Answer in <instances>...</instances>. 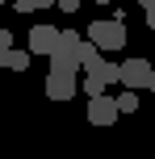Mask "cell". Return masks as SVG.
Masks as SVG:
<instances>
[{
    "label": "cell",
    "instance_id": "obj_1",
    "mask_svg": "<svg viewBox=\"0 0 155 159\" xmlns=\"http://www.w3.org/2000/svg\"><path fill=\"white\" fill-rule=\"evenodd\" d=\"M88 42L101 50V55H117L126 46V25L117 17H105V21H92L88 25Z\"/></svg>",
    "mask_w": 155,
    "mask_h": 159
},
{
    "label": "cell",
    "instance_id": "obj_2",
    "mask_svg": "<svg viewBox=\"0 0 155 159\" xmlns=\"http://www.w3.org/2000/svg\"><path fill=\"white\" fill-rule=\"evenodd\" d=\"M84 71H88V80H80V88L88 96H97V92H105L109 84H117V63H105V55H101L97 63H88Z\"/></svg>",
    "mask_w": 155,
    "mask_h": 159
},
{
    "label": "cell",
    "instance_id": "obj_3",
    "mask_svg": "<svg viewBox=\"0 0 155 159\" xmlns=\"http://www.w3.org/2000/svg\"><path fill=\"white\" fill-rule=\"evenodd\" d=\"M155 71V67L147 63V59H126V63H117V84H126L130 92H139V88H147V75Z\"/></svg>",
    "mask_w": 155,
    "mask_h": 159
},
{
    "label": "cell",
    "instance_id": "obj_4",
    "mask_svg": "<svg viewBox=\"0 0 155 159\" xmlns=\"http://www.w3.org/2000/svg\"><path fill=\"white\" fill-rule=\"evenodd\" d=\"M80 92V80L67 75V71H46V101H71V96Z\"/></svg>",
    "mask_w": 155,
    "mask_h": 159
},
{
    "label": "cell",
    "instance_id": "obj_5",
    "mask_svg": "<svg viewBox=\"0 0 155 159\" xmlns=\"http://www.w3.org/2000/svg\"><path fill=\"white\" fill-rule=\"evenodd\" d=\"M117 117H122V113H117L113 96H105V92L88 96V121H92V126H113Z\"/></svg>",
    "mask_w": 155,
    "mask_h": 159
},
{
    "label": "cell",
    "instance_id": "obj_6",
    "mask_svg": "<svg viewBox=\"0 0 155 159\" xmlns=\"http://www.w3.org/2000/svg\"><path fill=\"white\" fill-rule=\"evenodd\" d=\"M55 42H59V30L55 25H34L30 30V55H50V50H55Z\"/></svg>",
    "mask_w": 155,
    "mask_h": 159
},
{
    "label": "cell",
    "instance_id": "obj_7",
    "mask_svg": "<svg viewBox=\"0 0 155 159\" xmlns=\"http://www.w3.org/2000/svg\"><path fill=\"white\" fill-rule=\"evenodd\" d=\"M30 50H21V46H4L0 50V67H8V71H30Z\"/></svg>",
    "mask_w": 155,
    "mask_h": 159
},
{
    "label": "cell",
    "instance_id": "obj_8",
    "mask_svg": "<svg viewBox=\"0 0 155 159\" xmlns=\"http://www.w3.org/2000/svg\"><path fill=\"white\" fill-rule=\"evenodd\" d=\"M113 105H117V113H139V92L126 88L122 96H113Z\"/></svg>",
    "mask_w": 155,
    "mask_h": 159
},
{
    "label": "cell",
    "instance_id": "obj_9",
    "mask_svg": "<svg viewBox=\"0 0 155 159\" xmlns=\"http://www.w3.org/2000/svg\"><path fill=\"white\" fill-rule=\"evenodd\" d=\"M13 8H17V13H25V17H30V13H38V0H13Z\"/></svg>",
    "mask_w": 155,
    "mask_h": 159
},
{
    "label": "cell",
    "instance_id": "obj_10",
    "mask_svg": "<svg viewBox=\"0 0 155 159\" xmlns=\"http://www.w3.org/2000/svg\"><path fill=\"white\" fill-rule=\"evenodd\" d=\"M55 8H59V13H75V8H80V0H55Z\"/></svg>",
    "mask_w": 155,
    "mask_h": 159
},
{
    "label": "cell",
    "instance_id": "obj_11",
    "mask_svg": "<svg viewBox=\"0 0 155 159\" xmlns=\"http://www.w3.org/2000/svg\"><path fill=\"white\" fill-rule=\"evenodd\" d=\"M4 46H13V30H0V50Z\"/></svg>",
    "mask_w": 155,
    "mask_h": 159
},
{
    "label": "cell",
    "instance_id": "obj_12",
    "mask_svg": "<svg viewBox=\"0 0 155 159\" xmlns=\"http://www.w3.org/2000/svg\"><path fill=\"white\" fill-rule=\"evenodd\" d=\"M139 4H143V8H147V13H151V8H155V0H139Z\"/></svg>",
    "mask_w": 155,
    "mask_h": 159
},
{
    "label": "cell",
    "instance_id": "obj_13",
    "mask_svg": "<svg viewBox=\"0 0 155 159\" xmlns=\"http://www.w3.org/2000/svg\"><path fill=\"white\" fill-rule=\"evenodd\" d=\"M147 25H151V30H155V8H151V13H147Z\"/></svg>",
    "mask_w": 155,
    "mask_h": 159
},
{
    "label": "cell",
    "instance_id": "obj_14",
    "mask_svg": "<svg viewBox=\"0 0 155 159\" xmlns=\"http://www.w3.org/2000/svg\"><path fill=\"white\" fill-rule=\"evenodd\" d=\"M147 88H151V92H155V71H151V75H147Z\"/></svg>",
    "mask_w": 155,
    "mask_h": 159
},
{
    "label": "cell",
    "instance_id": "obj_15",
    "mask_svg": "<svg viewBox=\"0 0 155 159\" xmlns=\"http://www.w3.org/2000/svg\"><path fill=\"white\" fill-rule=\"evenodd\" d=\"M50 4H55V0H38V8H50Z\"/></svg>",
    "mask_w": 155,
    "mask_h": 159
},
{
    "label": "cell",
    "instance_id": "obj_16",
    "mask_svg": "<svg viewBox=\"0 0 155 159\" xmlns=\"http://www.w3.org/2000/svg\"><path fill=\"white\" fill-rule=\"evenodd\" d=\"M0 4H4V0H0Z\"/></svg>",
    "mask_w": 155,
    "mask_h": 159
}]
</instances>
